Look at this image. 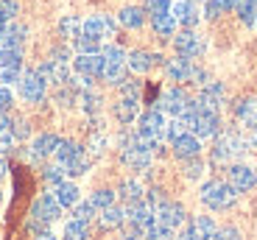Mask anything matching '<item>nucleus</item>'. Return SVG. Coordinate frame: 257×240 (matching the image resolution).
<instances>
[{
    "label": "nucleus",
    "mask_w": 257,
    "mask_h": 240,
    "mask_svg": "<svg viewBox=\"0 0 257 240\" xmlns=\"http://www.w3.org/2000/svg\"><path fill=\"white\" fill-rule=\"evenodd\" d=\"M117 23H120L123 28L137 31V28H143V23H146V12H143V6H126L117 14Z\"/></svg>",
    "instance_id": "nucleus-23"
},
{
    "label": "nucleus",
    "mask_w": 257,
    "mask_h": 240,
    "mask_svg": "<svg viewBox=\"0 0 257 240\" xmlns=\"http://www.w3.org/2000/svg\"><path fill=\"white\" fill-rule=\"evenodd\" d=\"M37 73L45 78L48 84H64V81L70 78V70H67V65H64V62H56V59H48L45 65H39Z\"/></svg>",
    "instance_id": "nucleus-18"
},
{
    "label": "nucleus",
    "mask_w": 257,
    "mask_h": 240,
    "mask_svg": "<svg viewBox=\"0 0 257 240\" xmlns=\"http://www.w3.org/2000/svg\"><path fill=\"white\" fill-rule=\"evenodd\" d=\"M221 3H224V9H226V12H229V9H235V6H238V0H221Z\"/></svg>",
    "instance_id": "nucleus-58"
},
{
    "label": "nucleus",
    "mask_w": 257,
    "mask_h": 240,
    "mask_svg": "<svg viewBox=\"0 0 257 240\" xmlns=\"http://www.w3.org/2000/svg\"><path fill=\"white\" fill-rule=\"evenodd\" d=\"M123 221H126V209H123V207H117V204H112V207L101 209V223H103L106 229L120 226Z\"/></svg>",
    "instance_id": "nucleus-31"
},
{
    "label": "nucleus",
    "mask_w": 257,
    "mask_h": 240,
    "mask_svg": "<svg viewBox=\"0 0 257 240\" xmlns=\"http://www.w3.org/2000/svg\"><path fill=\"white\" fill-rule=\"evenodd\" d=\"M3 28H6V20H3V17H0V31H3Z\"/></svg>",
    "instance_id": "nucleus-61"
},
{
    "label": "nucleus",
    "mask_w": 257,
    "mask_h": 240,
    "mask_svg": "<svg viewBox=\"0 0 257 240\" xmlns=\"http://www.w3.org/2000/svg\"><path fill=\"white\" fill-rule=\"evenodd\" d=\"M117 87H120V95H123V98H137V101H140V95H143V81H135V78H123Z\"/></svg>",
    "instance_id": "nucleus-40"
},
{
    "label": "nucleus",
    "mask_w": 257,
    "mask_h": 240,
    "mask_svg": "<svg viewBox=\"0 0 257 240\" xmlns=\"http://www.w3.org/2000/svg\"><path fill=\"white\" fill-rule=\"evenodd\" d=\"M59 34H62L64 39H76L78 34H81V20H78L76 14L62 17V20H59Z\"/></svg>",
    "instance_id": "nucleus-34"
},
{
    "label": "nucleus",
    "mask_w": 257,
    "mask_h": 240,
    "mask_svg": "<svg viewBox=\"0 0 257 240\" xmlns=\"http://www.w3.org/2000/svg\"><path fill=\"white\" fill-rule=\"evenodd\" d=\"M56 145H59V137L53 134H39L31 145V156L34 159H45V156L56 154Z\"/></svg>",
    "instance_id": "nucleus-24"
},
{
    "label": "nucleus",
    "mask_w": 257,
    "mask_h": 240,
    "mask_svg": "<svg viewBox=\"0 0 257 240\" xmlns=\"http://www.w3.org/2000/svg\"><path fill=\"white\" fill-rule=\"evenodd\" d=\"M185 131H187V126L182 123V117H174V120L165 126V140H171V143H174V140H179Z\"/></svg>",
    "instance_id": "nucleus-44"
},
{
    "label": "nucleus",
    "mask_w": 257,
    "mask_h": 240,
    "mask_svg": "<svg viewBox=\"0 0 257 240\" xmlns=\"http://www.w3.org/2000/svg\"><path fill=\"white\" fill-rule=\"evenodd\" d=\"M101 56H103V62H109V65H126V51L117 48V45L101 48Z\"/></svg>",
    "instance_id": "nucleus-38"
},
{
    "label": "nucleus",
    "mask_w": 257,
    "mask_h": 240,
    "mask_svg": "<svg viewBox=\"0 0 257 240\" xmlns=\"http://www.w3.org/2000/svg\"><path fill=\"white\" fill-rule=\"evenodd\" d=\"M90 165H92V156L87 154V151H78L70 162L64 165V170H67V176H84L90 170Z\"/></svg>",
    "instance_id": "nucleus-30"
},
{
    "label": "nucleus",
    "mask_w": 257,
    "mask_h": 240,
    "mask_svg": "<svg viewBox=\"0 0 257 240\" xmlns=\"http://www.w3.org/2000/svg\"><path fill=\"white\" fill-rule=\"evenodd\" d=\"M3 131H12V120H9L6 112H0V134H3Z\"/></svg>",
    "instance_id": "nucleus-55"
},
{
    "label": "nucleus",
    "mask_w": 257,
    "mask_h": 240,
    "mask_svg": "<svg viewBox=\"0 0 257 240\" xmlns=\"http://www.w3.org/2000/svg\"><path fill=\"white\" fill-rule=\"evenodd\" d=\"M28 37V28L20 26V23H6V28L0 31V48H23Z\"/></svg>",
    "instance_id": "nucleus-19"
},
{
    "label": "nucleus",
    "mask_w": 257,
    "mask_h": 240,
    "mask_svg": "<svg viewBox=\"0 0 257 240\" xmlns=\"http://www.w3.org/2000/svg\"><path fill=\"white\" fill-rule=\"evenodd\" d=\"M187 104H190V98H187V92L182 90V87H171V90L162 92L160 98V104H157V109L168 112V115H174V117H182L187 109Z\"/></svg>",
    "instance_id": "nucleus-9"
},
{
    "label": "nucleus",
    "mask_w": 257,
    "mask_h": 240,
    "mask_svg": "<svg viewBox=\"0 0 257 240\" xmlns=\"http://www.w3.org/2000/svg\"><path fill=\"white\" fill-rule=\"evenodd\" d=\"M226 9H224V3L221 0H207V6H204V17L207 20H215V17H221Z\"/></svg>",
    "instance_id": "nucleus-48"
},
{
    "label": "nucleus",
    "mask_w": 257,
    "mask_h": 240,
    "mask_svg": "<svg viewBox=\"0 0 257 240\" xmlns=\"http://www.w3.org/2000/svg\"><path fill=\"white\" fill-rule=\"evenodd\" d=\"M226 176H229V184L238 193H246V190H251L257 184V170L249 168V165H229Z\"/></svg>",
    "instance_id": "nucleus-13"
},
{
    "label": "nucleus",
    "mask_w": 257,
    "mask_h": 240,
    "mask_svg": "<svg viewBox=\"0 0 257 240\" xmlns=\"http://www.w3.org/2000/svg\"><path fill=\"white\" fill-rule=\"evenodd\" d=\"M212 240H240V232L235 226H224V229H215Z\"/></svg>",
    "instance_id": "nucleus-49"
},
{
    "label": "nucleus",
    "mask_w": 257,
    "mask_h": 240,
    "mask_svg": "<svg viewBox=\"0 0 257 240\" xmlns=\"http://www.w3.org/2000/svg\"><path fill=\"white\" fill-rule=\"evenodd\" d=\"M90 201L95 204V209L101 212V209H106V207L115 204V193H112V190H95V193L90 195Z\"/></svg>",
    "instance_id": "nucleus-41"
},
{
    "label": "nucleus",
    "mask_w": 257,
    "mask_h": 240,
    "mask_svg": "<svg viewBox=\"0 0 257 240\" xmlns=\"http://www.w3.org/2000/svg\"><path fill=\"white\" fill-rule=\"evenodd\" d=\"M238 201V190L232 187L229 182L221 179H210L201 184V204L210 209H229L232 204Z\"/></svg>",
    "instance_id": "nucleus-2"
},
{
    "label": "nucleus",
    "mask_w": 257,
    "mask_h": 240,
    "mask_svg": "<svg viewBox=\"0 0 257 240\" xmlns=\"http://www.w3.org/2000/svg\"><path fill=\"white\" fill-rule=\"evenodd\" d=\"M190 73H193V62L185 56H176V59H168L165 62L168 81H190Z\"/></svg>",
    "instance_id": "nucleus-21"
},
{
    "label": "nucleus",
    "mask_w": 257,
    "mask_h": 240,
    "mask_svg": "<svg viewBox=\"0 0 257 240\" xmlns=\"http://www.w3.org/2000/svg\"><path fill=\"white\" fill-rule=\"evenodd\" d=\"M0 154H3V151H0Z\"/></svg>",
    "instance_id": "nucleus-63"
},
{
    "label": "nucleus",
    "mask_w": 257,
    "mask_h": 240,
    "mask_svg": "<svg viewBox=\"0 0 257 240\" xmlns=\"http://www.w3.org/2000/svg\"><path fill=\"white\" fill-rule=\"evenodd\" d=\"M76 51L78 53H101V39L90 34H78L76 37Z\"/></svg>",
    "instance_id": "nucleus-36"
},
{
    "label": "nucleus",
    "mask_w": 257,
    "mask_h": 240,
    "mask_svg": "<svg viewBox=\"0 0 257 240\" xmlns=\"http://www.w3.org/2000/svg\"><path fill=\"white\" fill-rule=\"evenodd\" d=\"M95 215H98V209H95V204H92V201H78L76 207H73V218H78V221L90 223Z\"/></svg>",
    "instance_id": "nucleus-39"
},
{
    "label": "nucleus",
    "mask_w": 257,
    "mask_h": 240,
    "mask_svg": "<svg viewBox=\"0 0 257 240\" xmlns=\"http://www.w3.org/2000/svg\"><path fill=\"white\" fill-rule=\"evenodd\" d=\"M120 240H143V237L137 232H132V234H126V237H120Z\"/></svg>",
    "instance_id": "nucleus-59"
},
{
    "label": "nucleus",
    "mask_w": 257,
    "mask_h": 240,
    "mask_svg": "<svg viewBox=\"0 0 257 240\" xmlns=\"http://www.w3.org/2000/svg\"><path fill=\"white\" fill-rule=\"evenodd\" d=\"M53 195H56V201L62 204V209H64V207H76V204H78V187H76L73 182H62V184H56Z\"/></svg>",
    "instance_id": "nucleus-28"
},
{
    "label": "nucleus",
    "mask_w": 257,
    "mask_h": 240,
    "mask_svg": "<svg viewBox=\"0 0 257 240\" xmlns=\"http://www.w3.org/2000/svg\"><path fill=\"white\" fill-rule=\"evenodd\" d=\"M0 201H3V195H0Z\"/></svg>",
    "instance_id": "nucleus-62"
},
{
    "label": "nucleus",
    "mask_w": 257,
    "mask_h": 240,
    "mask_svg": "<svg viewBox=\"0 0 257 240\" xmlns=\"http://www.w3.org/2000/svg\"><path fill=\"white\" fill-rule=\"evenodd\" d=\"M3 176H6V162L0 159V182H3Z\"/></svg>",
    "instance_id": "nucleus-60"
},
{
    "label": "nucleus",
    "mask_w": 257,
    "mask_h": 240,
    "mask_svg": "<svg viewBox=\"0 0 257 240\" xmlns=\"http://www.w3.org/2000/svg\"><path fill=\"white\" fill-rule=\"evenodd\" d=\"M62 237L64 240H87V237H90V223L78 221V218H70V221L64 223Z\"/></svg>",
    "instance_id": "nucleus-29"
},
{
    "label": "nucleus",
    "mask_w": 257,
    "mask_h": 240,
    "mask_svg": "<svg viewBox=\"0 0 257 240\" xmlns=\"http://www.w3.org/2000/svg\"><path fill=\"white\" fill-rule=\"evenodd\" d=\"M73 67H76L78 76L101 78V70H103V56H101V53H78V56L73 59Z\"/></svg>",
    "instance_id": "nucleus-15"
},
{
    "label": "nucleus",
    "mask_w": 257,
    "mask_h": 240,
    "mask_svg": "<svg viewBox=\"0 0 257 240\" xmlns=\"http://www.w3.org/2000/svg\"><path fill=\"white\" fill-rule=\"evenodd\" d=\"M12 104H14V95H12V90L0 84V112H9V109H12Z\"/></svg>",
    "instance_id": "nucleus-52"
},
{
    "label": "nucleus",
    "mask_w": 257,
    "mask_h": 240,
    "mask_svg": "<svg viewBox=\"0 0 257 240\" xmlns=\"http://www.w3.org/2000/svg\"><path fill=\"white\" fill-rule=\"evenodd\" d=\"M0 67H23V48H0Z\"/></svg>",
    "instance_id": "nucleus-35"
},
{
    "label": "nucleus",
    "mask_w": 257,
    "mask_h": 240,
    "mask_svg": "<svg viewBox=\"0 0 257 240\" xmlns=\"http://www.w3.org/2000/svg\"><path fill=\"white\" fill-rule=\"evenodd\" d=\"M224 98H226V90H224V84H221V81H207V84L201 87V92H199V98H196V101L201 104V109L218 112L221 104H224Z\"/></svg>",
    "instance_id": "nucleus-12"
},
{
    "label": "nucleus",
    "mask_w": 257,
    "mask_h": 240,
    "mask_svg": "<svg viewBox=\"0 0 257 240\" xmlns=\"http://www.w3.org/2000/svg\"><path fill=\"white\" fill-rule=\"evenodd\" d=\"M201 154V140L193 131H185L179 140H174V156L176 159H190V156H199Z\"/></svg>",
    "instance_id": "nucleus-17"
},
{
    "label": "nucleus",
    "mask_w": 257,
    "mask_h": 240,
    "mask_svg": "<svg viewBox=\"0 0 257 240\" xmlns=\"http://www.w3.org/2000/svg\"><path fill=\"white\" fill-rule=\"evenodd\" d=\"M174 48H176V53L185 56V59H199V56H204V51H207L204 39L193 31V28H187V31H182V34H174Z\"/></svg>",
    "instance_id": "nucleus-6"
},
{
    "label": "nucleus",
    "mask_w": 257,
    "mask_h": 240,
    "mask_svg": "<svg viewBox=\"0 0 257 240\" xmlns=\"http://www.w3.org/2000/svg\"><path fill=\"white\" fill-rule=\"evenodd\" d=\"M103 148H106V137H103V134H92V140H90V156L103 154Z\"/></svg>",
    "instance_id": "nucleus-51"
},
{
    "label": "nucleus",
    "mask_w": 257,
    "mask_h": 240,
    "mask_svg": "<svg viewBox=\"0 0 257 240\" xmlns=\"http://www.w3.org/2000/svg\"><path fill=\"white\" fill-rule=\"evenodd\" d=\"M117 195H120L123 204H135V201H140L146 193H143V184L137 182V179H126V182H120V187H117Z\"/></svg>",
    "instance_id": "nucleus-27"
},
{
    "label": "nucleus",
    "mask_w": 257,
    "mask_h": 240,
    "mask_svg": "<svg viewBox=\"0 0 257 240\" xmlns=\"http://www.w3.org/2000/svg\"><path fill=\"white\" fill-rule=\"evenodd\" d=\"M20 14V6L17 0H0V17L6 20V23H12L14 17Z\"/></svg>",
    "instance_id": "nucleus-47"
},
{
    "label": "nucleus",
    "mask_w": 257,
    "mask_h": 240,
    "mask_svg": "<svg viewBox=\"0 0 257 240\" xmlns=\"http://www.w3.org/2000/svg\"><path fill=\"white\" fill-rule=\"evenodd\" d=\"M34 240H56V234H51L45 229V232H37V237H34Z\"/></svg>",
    "instance_id": "nucleus-57"
},
{
    "label": "nucleus",
    "mask_w": 257,
    "mask_h": 240,
    "mask_svg": "<svg viewBox=\"0 0 257 240\" xmlns=\"http://www.w3.org/2000/svg\"><path fill=\"white\" fill-rule=\"evenodd\" d=\"M20 76H23V73H20L17 67H0V84L3 87L20 84Z\"/></svg>",
    "instance_id": "nucleus-46"
},
{
    "label": "nucleus",
    "mask_w": 257,
    "mask_h": 240,
    "mask_svg": "<svg viewBox=\"0 0 257 240\" xmlns=\"http://www.w3.org/2000/svg\"><path fill=\"white\" fill-rule=\"evenodd\" d=\"M201 173H204V162H201L199 156L185 159V176H187V179H199Z\"/></svg>",
    "instance_id": "nucleus-45"
},
{
    "label": "nucleus",
    "mask_w": 257,
    "mask_h": 240,
    "mask_svg": "<svg viewBox=\"0 0 257 240\" xmlns=\"http://www.w3.org/2000/svg\"><path fill=\"white\" fill-rule=\"evenodd\" d=\"M171 14H174L176 23L185 26V28H196L199 20H201V14H199V9H196L193 0H179V3H174V6H171Z\"/></svg>",
    "instance_id": "nucleus-16"
},
{
    "label": "nucleus",
    "mask_w": 257,
    "mask_h": 240,
    "mask_svg": "<svg viewBox=\"0 0 257 240\" xmlns=\"http://www.w3.org/2000/svg\"><path fill=\"white\" fill-rule=\"evenodd\" d=\"M45 90H48V81L39 76L37 70H26L20 76V95H23V101L39 104V101L45 98Z\"/></svg>",
    "instance_id": "nucleus-5"
},
{
    "label": "nucleus",
    "mask_w": 257,
    "mask_h": 240,
    "mask_svg": "<svg viewBox=\"0 0 257 240\" xmlns=\"http://www.w3.org/2000/svg\"><path fill=\"white\" fill-rule=\"evenodd\" d=\"M151 26H154V34L160 39H171L176 34V17L171 12H165L160 17H151Z\"/></svg>",
    "instance_id": "nucleus-26"
},
{
    "label": "nucleus",
    "mask_w": 257,
    "mask_h": 240,
    "mask_svg": "<svg viewBox=\"0 0 257 240\" xmlns=\"http://www.w3.org/2000/svg\"><path fill=\"white\" fill-rule=\"evenodd\" d=\"M165 115H162V109H148L143 112L140 117H137V137H140L143 143L148 145V148H160V143L165 140Z\"/></svg>",
    "instance_id": "nucleus-1"
},
{
    "label": "nucleus",
    "mask_w": 257,
    "mask_h": 240,
    "mask_svg": "<svg viewBox=\"0 0 257 240\" xmlns=\"http://www.w3.org/2000/svg\"><path fill=\"white\" fill-rule=\"evenodd\" d=\"M59 215H62V204L56 201V195L53 193L39 195L31 207V229L34 232H45V226L56 221Z\"/></svg>",
    "instance_id": "nucleus-3"
},
{
    "label": "nucleus",
    "mask_w": 257,
    "mask_h": 240,
    "mask_svg": "<svg viewBox=\"0 0 257 240\" xmlns=\"http://www.w3.org/2000/svg\"><path fill=\"white\" fill-rule=\"evenodd\" d=\"M51 59H56V62H64V65H67V62H70V48H53V53H51Z\"/></svg>",
    "instance_id": "nucleus-54"
},
{
    "label": "nucleus",
    "mask_w": 257,
    "mask_h": 240,
    "mask_svg": "<svg viewBox=\"0 0 257 240\" xmlns=\"http://www.w3.org/2000/svg\"><path fill=\"white\" fill-rule=\"evenodd\" d=\"M154 65L165 67V59H162L160 53H148V51H132V53H126V67L132 73H148Z\"/></svg>",
    "instance_id": "nucleus-14"
},
{
    "label": "nucleus",
    "mask_w": 257,
    "mask_h": 240,
    "mask_svg": "<svg viewBox=\"0 0 257 240\" xmlns=\"http://www.w3.org/2000/svg\"><path fill=\"white\" fill-rule=\"evenodd\" d=\"M78 151H84L78 143H73V140H59V145H56V154H53V156L59 159V165H67V162L73 159V156L78 154Z\"/></svg>",
    "instance_id": "nucleus-32"
},
{
    "label": "nucleus",
    "mask_w": 257,
    "mask_h": 240,
    "mask_svg": "<svg viewBox=\"0 0 257 240\" xmlns=\"http://www.w3.org/2000/svg\"><path fill=\"white\" fill-rule=\"evenodd\" d=\"M246 151H249V140H243V137L232 134V131H226V134H218V140H215V148H212V162H232L235 156H243Z\"/></svg>",
    "instance_id": "nucleus-4"
},
{
    "label": "nucleus",
    "mask_w": 257,
    "mask_h": 240,
    "mask_svg": "<svg viewBox=\"0 0 257 240\" xmlns=\"http://www.w3.org/2000/svg\"><path fill=\"white\" fill-rule=\"evenodd\" d=\"M174 240H199V237H196V234H193V229L187 226L185 232H179V237H174Z\"/></svg>",
    "instance_id": "nucleus-56"
},
{
    "label": "nucleus",
    "mask_w": 257,
    "mask_h": 240,
    "mask_svg": "<svg viewBox=\"0 0 257 240\" xmlns=\"http://www.w3.org/2000/svg\"><path fill=\"white\" fill-rule=\"evenodd\" d=\"M115 117L120 123H135L137 117H140V101L137 98H123L115 104Z\"/></svg>",
    "instance_id": "nucleus-22"
},
{
    "label": "nucleus",
    "mask_w": 257,
    "mask_h": 240,
    "mask_svg": "<svg viewBox=\"0 0 257 240\" xmlns=\"http://www.w3.org/2000/svg\"><path fill=\"white\" fill-rule=\"evenodd\" d=\"M187 226L193 229V234H196L199 240H212V234H215V229H218L210 215H196V218H193Z\"/></svg>",
    "instance_id": "nucleus-25"
},
{
    "label": "nucleus",
    "mask_w": 257,
    "mask_h": 240,
    "mask_svg": "<svg viewBox=\"0 0 257 240\" xmlns=\"http://www.w3.org/2000/svg\"><path fill=\"white\" fill-rule=\"evenodd\" d=\"M190 131L199 137V140H207V137H218V131H221V117H218V112L201 109L199 117H196V123L190 126Z\"/></svg>",
    "instance_id": "nucleus-11"
},
{
    "label": "nucleus",
    "mask_w": 257,
    "mask_h": 240,
    "mask_svg": "<svg viewBox=\"0 0 257 240\" xmlns=\"http://www.w3.org/2000/svg\"><path fill=\"white\" fill-rule=\"evenodd\" d=\"M185 218H187L185 207H182V204H176V201H168V198L154 209V221L162 223V226H168V229L182 226V223H185Z\"/></svg>",
    "instance_id": "nucleus-10"
},
{
    "label": "nucleus",
    "mask_w": 257,
    "mask_h": 240,
    "mask_svg": "<svg viewBox=\"0 0 257 240\" xmlns=\"http://www.w3.org/2000/svg\"><path fill=\"white\" fill-rule=\"evenodd\" d=\"M117 26H120V23H117L115 17H109V14H92V17H87L81 23V34H90V37H98V39L115 37Z\"/></svg>",
    "instance_id": "nucleus-7"
},
{
    "label": "nucleus",
    "mask_w": 257,
    "mask_h": 240,
    "mask_svg": "<svg viewBox=\"0 0 257 240\" xmlns=\"http://www.w3.org/2000/svg\"><path fill=\"white\" fill-rule=\"evenodd\" d=\"M78 98H81V109L87 112L90 117H95L98 112H101V106H103V98L98 95L95 90H87V92H81Z\"/></svg>",
    "instance_id": "nucleus-33"
},
{
    "label": "nucleus",
    "mask_w": 257,
    "mask_h": 240,
    "mask_svg": "<svg viewBox=\"0 0 257 240\" xmlns=\"http://www.w3.org/2000/svg\"><path fill=\"white\" fill-rule=\"evenodd\" d=\"M143 240H174V229L162 226V223H151V226L146 229V234H143Z\"/></svg>",
    "instance_id": "nucleus-37"
},
{
    "label": "nucleus",
    "mask_w": 257,
    "mask_h": 240,
    "mask_svg": "<svg viewBox=\"0 0 257 240\" xmlns=\"http://www.w3.org/2000/svg\"><path fill=\"white\" fill-rule=\"evenodd\" d=\"M235 117H238L243 126H249L251 131H257V98H240L238 104L232 106Z\"/></svg>",
    "instance_id": "nucleus-20"
},
{
    "label": "nucleus",
    "mask_w": 257,
    "mask_h": 240,
    "mask_svg": "<svg viewBox=\"0 0 257 240\" xmlns=\"http://www.w3.org/2000/svg\"><path fill=\"white\" fill-rule=\"evenodd\" d=\"M12 134L17 137V140H26V137H28V123H26V120H14V123H12Z\"/></svg>",
    "instance_id": "nucleus-53"
},
{
    "label": "nucleus",
    "mask_w": 257,
    "mask_h": 240,
    "mask_svg": "<svg viewBox=\"0 0 257 240\" xmlns=\"http://www.w3.org/2000/svg\"><path fill=\"white\" fill-rule=\"evenodd\" d=\"M126 221L135 226V232H146L154 223V207L146 198H140L135 204H126Z\"/></svg>",
    "instance_id": "nucleus-8"
},
{
    "label": "nucleus",
    "mask_w": 257,
    "mask_h": 240,
    "mask_svg": "<svg viewBox=\"0 0 257 240\" xmlns=\"http://www.w3.org/2000/svg\"><path fill=\"white\" fill-rule=\"evenodd\" d=\"M143 12H146L148 17H160V14L171 12V0H146V3H143Z\"/></svg>",
    "instance_id": "nucleus-42"
},
{
    "label": "nucleus",
    "mask_w": 257,
    "mask_h": 240,
    "mask_svg": "<svg viewBox=\"0 0 257 240\" xmlns=\"http://www.w3.org/2000/svg\"><path fill=\"white\" fill-rule=\"evenodd\" d=\"M64 176H67L64 165H51V168H45V170H42V179H45L48 184H53V187L64 182Z\"/></svg>",
    "instance_id": "nucleus-43"
},
{
    "label": "nucleus",
    "mask_w": 257,
    "mask_h": 240,
    "mask_svg": "<svg viewBox=\"0 0 257 240\" xmlns=\"http://www.w3.org/2000/svg\"><path fill=\"white\" fill-rule=\"evenodd\" d=\"M207 81H210V76H207V70H201V67H196V65H193V73H190V81H187V84L204 87Z\"/></svg>",
    "instance_id": "nucleus-50"
}]
</instances>
